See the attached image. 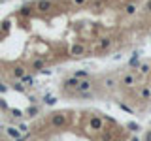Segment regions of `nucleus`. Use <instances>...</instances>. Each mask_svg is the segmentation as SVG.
<instances>
[{"instance_id": "1", "label": "nucleus", "mask_w": 151, "mask_h": 141, "mask_svg": "<svg viewBox=\"0 0 151 141\" xmlns=\"http://www.w3.org/2000/svg\"><path fill=\"white\" fill-rule=\"evenodd\" d=\"M66 122H68V117H66V113H53L49 119V124L53 128H64Z\"/></svg>"}, {"instance_id": "2", "label": "nucleus", "mask_w": 151, "mask_h": 141, "mask_svg": "<svg viewBox=\"0 0 151 141\" xmlns=\"http://www.w3.org/2000/svg\"><path fill=\"white\" fill-rule=\"evenodd\" d=\"M87 90H93V81H91L89 77H87V79H79L76 92H87Z\"/></svg>"}, {"instance_id": "3", "label": "nucleus", "mask_w": 151, "mask_h": 141, "mask_svg": "<svg viewBox=\"0 0 151 141\" xmlns=\"http://www.w3.org/2000/svg\"><path fill=\"white\" fill-rule=\"evenodd\" d=\"M78 83H79V79L76 77V75H72V77H68V79L62 81V90H72V88H78Z\"/></svg>"}, {"instance_id": "4", "label": "nucleus", "mask_w": 151, "mask_h": 141, "mask_svg": "<svg viewBox=\"0 0 151 141\" xmlns=\"http://www.w3.org/2000/svg\"><path fill=\"white\" fill-rule=\"evenodd\" d=\"M89 126H91V130H96V132H100L102 128H104V120L100 119V117H91V120H89Z\"/></svg>"}, {"instance_id": "5", "label": "nucleus", "mask_w": 151, "mask_h": 141, "mask_svg": "<svg viewBox=\"0 0 151 141\" xmlns=\"http://www.w3.org/2000/svg\"><path fill=\"white\" fill-rule=\"evenodd\" d=\"M121 83L125 85V87H134V85H136V77H134L132 74H127V75L121 77Z\"/></svg>"}, {"instance_id": "6", "label": "nucleus", "mask_w": 151, "mask_h": 141, "mask_svg": "<svg viewBox=\"0 0 151 141\" xmlns=\"http://www.w3.org/2000/svg\"><path fill=\"white\" fill-rule=\"evenodd\" d=\"M6 134H8V135H10V138H11V139H17V138H19V135H21V134H23V132H21V130H19V128H17V126H8V128H6Z\"/></svg>"}, {"instance_id": "7", "label": "nucleus", "mask_w": 151, "mask_h": 141, "mask_svg": "<svg viewBox=\"0 0 151 141\" xmlns=\"http://www.w3.org/2000/svg\"><path fill=\"white\" fill-rule=\"evenodd\" d=\"M49 8H51V2H49V0H40L38 6H36V10H38V11H47Z\"/></svg>"}, {"instance_id": "8", "label": "nucleus", "mask_w": 151, "mask_h": 141, "mask_svg": "<svg viewBox=\"0 0 151 141\" xmlns=\"http://www.w3.org/2000/svg\"><path fill=\"white\" fill-rule=\"evenodd\" d=\"M25 113H27L29 117H38V115H40V107H38V106H29V107L25 109Z\"/></svg>"}, {"instance_id": "9", "label": "nucleus", "mask_w": 151, "mask_h": 141, "mask_svg": "<svg viewBox=\"0 0 151 141\" xmlns=\"http://www.w3.org/2000/svg\"><path fill=\"white\" fill-rule=\"evenodd\" d=\"M140 98L142 100H151V90L148 87H144V85L140 87Z\"/></svg>"}, {"instance_id": "10", "label": "nucleus", "mask_w": 151, "mask_h": 141, "mask_svg": "<svg viewBox=\"0 0 151 141\" xmlns=\"http://www.w3.org/2000/svg\"><path fill=\"white\" fill-rule=\"evenodd\" d=\"M42 102L45 103V106H55V103H57V98H55V96H51V94H45L42 98Z\"/></svg>"}, {"instance_id": "11", "label": "nucleus", "mask_w": 151, "mask_h": 141, "mask_svg": "<svg viewBox=\"0 0 151 141\" xmlns=\"http://www.w3.org/2000/svg\"><path fill=\"white\" fill-rule=\"evenodd\" d=\"M11 88H13V90H17V92H25V90H27L25 83H23L21 79H19V81H15L13 85H11Z\"/></svg>"}, {"instance_id": "12", "label": "nucleus", "mask_w": 151, "mask_h": 141, "mask_svg": "<svg viewBox=\"0 0 151 141\" xmlns=\"http://www.w3.org/2000/svg\"><path fill=\"white\" fill-rule=\"evenodd\" d=\"M104 87H106V88H110V90H113V88L117 87V83H115V79H113V77H106V79H104Z\"/></svg>"}, {"instance_id": "13", "label": "nucleus", "mask_w": 151, "mask_h": 141, "mask_svg": "<svg viewBox=\"0 0 151 141\" xmlns=\"http://www.w3.org/2000/svg\"><path fill=\"white\" fill-rule=\"evenodd\" d=\"M25 68H21V66H17V68H15V70H13V77L15 79H23V77H25Z\"/></svg>"}, {"instance_id": "14", "label": "nucleus", "mask_w": 151, "mask_h": 141, "mask_svg": "<svg viewBox=\"0 0 151 141\" xmlns=\"http://www.w3.org/2000/svg\"><path fill=\"white\" fill-rule=\"evenodd\" d=\"M83 53H85V47H83V45H74L72 47V55L79 56V55H83Z\"/></svg>"}, {"instance_id": "15", "label": "nucleus", "mask_w": 151, "mask_h": 141, "mask_svg": "<svg viewBox=\"0 0 151 141\" xmlns=\"http://www.w3.org/2000/svg\"><path fill=\"white\" fill-rule=\"evenodd\" d=\"M138 70H140V74H149V72H151V64L144 62V64H140V68H138Z\"/></svg>"}, {"instance_id": "16", "label": "nucleus", "mask_w": 151, "mask_h": 141, "mask_svg": "<svg viewBox=\"0 0 151 141\" xmlns=\"http://www.w3.org/2000/svg\"><path fill=\"white\" fill-rule=\"evenodd\" d=\"M21 81L25 83V87H32V85H34V77H32V75H25Z\"/></svg>"}, {"instance_id": "17", "label": "nucleus", "mask_w": 151, "mask_h": 141, "mask_svg": "<svg viewBox=\"0 0 151 141\" xmlns=\"http://www.w3.org/2000/svg\"><path fill=\"white\" fill-rule=\"evenodd\" d=\"M11 111V117L13 119H21V117H25V111L23 109H10Z\"/></svg>"}, {"instance_id": "18", "label": "nucleus", "mask_w": 151, "mask_h": 141, "mask_svg": "<svg viewBox=\"0 0 151 141\" xmlns=\"http://www.w3.org/2000/svg\"><path fill=\"white\" fill-rule=\"evenodd\" d=\"M125 13L134 15V13H136V6H134V4H127V6H125Z\"/></svg>"}, {"instance_id": "19", "label": "nucleus", "mask_w": 151, "mask_h": 141, "mask_svg": "<svg viewBox=\"0 0 151 141\" xmlns=\"http://www.w3.org/2000/svg\"><path fill=\"white\" fill-rule=\"evenodd\" d=\"M43 66H45V62H43V60H40V58L32 62V70H42Z\"/></svg>"}, {"instance_id": "20", "label": "nucleus", "mask_w": 151, "mask_h": 141, "mask_svg": "<svg viewBox=\"0 0 151 141\" xmlns=\"http://www.w3.org/2000/svg\"><path fill=\"white\" fill-rule=\"evenodd\" d=\"M127 128H129L130 132H134V134H136V132H140V126H138L136 122H127Z\"/></svg>"}, {"instance_id": "21", "label": "nucleus", "mask_w": 151, "mask_h": 141, "mask_svg": "<svg viewBox=\"0 0 151 141\" xmlns=\"http://www.w3.org/2000/svg\"><path fill=\"white\" fill-rule=\"evenodd\" d=\"M76 77H78V79H87V77H89V74H87V72H76Z\"/></svg>"}, {"instance_id": "22", "label": "nucleus", "mask_w": 151, "mask_h": 141, "mask_svg": "<svg viewBox=\"0 0 151 141\" xmlns=\"http://www.w3.org/2000/svg\"><path fill=\"white\" fill-rule=\"evenodd\" d=\"M100 141H113V138H112V134H102Z\"/></svg>"}, {"instance_id": "23", "label": "nucleus", "mask_w": 151, "mask_h": 141, "mask_svg": "<svg viewBox=\"0 0 151 141\" xmlns=\"http://www.w3.org/2000/svg\"><path fill=\"white\" fill-rule=\"evenodd\" d=\"M6 92H8V85H4L0 81V94H6Z\"/></svg>"}, {"instance_id": "24", "label": "nucleus", "mask_w": 151, "mask_h": 141, "mask_svg": "<svg viewBox=\"0 0 151 141\" xmlns=\"http://www.w3.org/2000/svg\"><path fill=\"white\" fill-rule=\"evenodd\" d=\"M119 107H121L123 111H127V113H132V109H130L129 106H125V103H119Z\"/></svg>"}, {"instance_id": "25", "label": "nucleus", "mask_w": 151, "mask_h": 141, "mask_svg": "<svg viewBox=\"0 0 151 141\" xmlns=\"http://www.w3.org/2000/svg\"><path fill=\"white\" fill-rule=\"evenodd\" d=\"M0 109H2V111H8V103L4 102V100H0Z\"/></svg>"}, {"instance_id": "26", "label": "nucleus", "mask_w": 151, "mask_h": 141, "mask_svg": "<svg viewBox=\"0 0 151 141\" xmlns=\"http://www.w3.org/2000/svg\"><path fill=\"white\" fill-rule=\"evenodd\" d=\"M19 130H21V132H27V130H29V126H27V124H19Z\"/></svg>"}, {"instance_id": "27", "label": "nucleus", "mask_w": 151, "mask_h": 141, "mask_svg": "<svg viewBox=\"0 0 151 141\" xmlns=\"http://www.w3.org/2000/svg\"><path fill=\"white\" fill-rule=\"evenodd\" d=\"M25 139H27V138H21V135H19V138H17V139H13V141H25Z\"/></svg>"}, {"instance_id": "28", "label": "nucleus", "mask_w": 151, "mask_h": 141, "mask_svg": "<svg viewBox=\"0 0 151 141\" xmlns=\"http://www.w3.org/2000/svg\"><path fill=\"white\" fill-rule=\"evenodd\" d=\"M74 2H76V4H83V2H85V0H74Z\"/></svg>"}, {"instance_id": "29", "label": "nucleus", "mask_w": 151, "mask_h": 141, "mask_svg": "<svg viewBox=\"0 0 151 141\" xmlns=\"http://www.w3.org/2000/svg\"><path fill=\"white\" fill-rule=\"evenodd\" d=\"M148 10L151 11V0H149V2H148Z\"/></svg>"}, {"instance_id": "30", "label": "nucleus", "mask_w": 151, "mask_h": 141, "mask_svg": "<svg viewBox=\"0 0 151 141\" xmlns=\"http://www.w3.org/2000/svg\"><path fill=\"white\" fill-rule=\"evenodd\" d=\"M132 141H140V139H138V138H136V135H134V138H132Z\"/></svg>"}, {"instance_id": "31", "label": "nucleus", "mask_w": 151, "mask_h": 141, "mask_svg": "<svg viewBox=\"0 0 151 141\" xmlns=\"http://www.w3.org/2000/svg\"><path fill=\"white\" fill-rule=\"evenodd\" d=\"M149 135H151V130H149Z\"/></svg>"}]
</instances>
